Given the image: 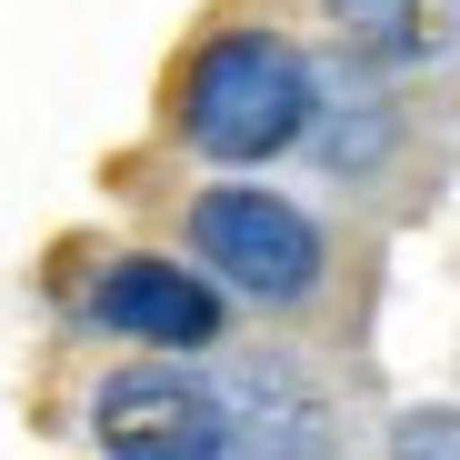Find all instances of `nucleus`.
Wrapping results in <instances>:
<instances>
[{
  "label": "nucleus",
  "mask_w": 460,
  "mask_h": 460,
  "mask_svg": "<svg viewBox=\"0 0 460 460\" xmlns=\"http://www.w3.org/2000/svg\"><path fill=\"white\" fill-rule=\"evenodd\" d=\"M331 21L360 40V50H380V60H401L411 40H420V0H331Z\"/></svg>",
  "instance_id": "obj_5"
},
{
  "label": "nucleus",
  "mask_w": 460,
  "mask_h": 460,
  "mask_svg": "<svg viewBox=\"0 0 460 460\" xmlns=\"http://www.w3.org/2000/svg\"><path fill=\"white\" fill-rule=\"evenodd\" d=\"M190 241H200V261L230 290H251V300H300L321 280V230L290 200H270V190H210L190 210Z\"/></svg>",
  "instance_id": "obj_2"
},
{
  "label": "nucleus",
  "mask_w": 460,
  "mask_h": 460,
  "mask_svg": "<svg viewBox=\"0 0 460 460\" xmlns=\"http://www.w3.org/2000/svg\"><path fill=\"white\" fill-rule=\"evenodd\" d=\"M101 450L111 460H230V411L190 391L181 370H120L101 391Z\"/></svg>",
  "instance_id": "obj_3"
},
{
  "label": "nucleus",
  "mask_w": 460,
  "mask_h": 460,
  "mask_svg": "<svg viewBox=\"0 0 460 460\" xmlns=\"http://www.w3.org/2000/svg\"><path fill=\"white\" fill-rule=\"evenodd\" d=\"M391 460H460V420H450V411H411Z\"/></svg>",
  "instance_id": "obj_6"
},
{
  "label": "nucleus",
  "mask_w": 460,
  "mask_h": 460,
  "mask_svg": "<svg viewBox=\"0 0 460 460\" xmlns=\"http://www.w3.org/2000/svg\"><path fill=\"white\" fill-rule=\"evenodd\" d=\"M91 300H101V321H111V331L161 341V350H190V341H210V331H220L210 280H190V270H171V261H111Z\"/></svg>",
  "instance_id": "obj_4"
},
{
  "label": "nucleus",
  "mask_w": 460,
  "mask_h": 460,
  "mask_svg": "<svg viewBox=\"0 0 460 460\" xmlns=\"http://www.w3.org/2000/svg\"><path fill=\"white\" fill-rule=\"evenodd\" d=\"M181 130L210 161H270V150H290L311 130V70H300V50L270 40V31H220L190 60Z\"/></svg>",
  "instance_id": "obj_1"
}]
</instances>
